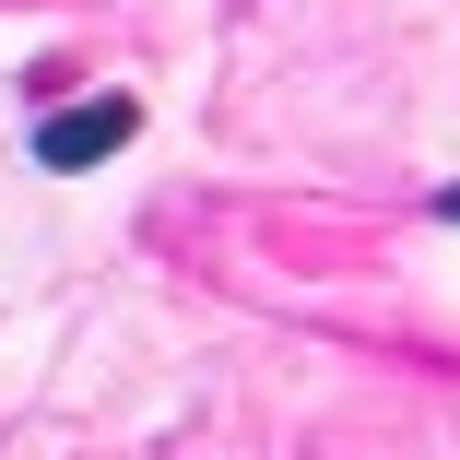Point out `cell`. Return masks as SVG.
Listing matches in <instances>:
<instances>
[{
	"label": "cell",
	"instance_id": "7a4b0ae2",
	"mask_svg": "<svg viewBox=\"0 0 460 460\" xmlns=\"http://www.w3.org/2000/svg\"><path fill=\"white\" fill-rule=\"evenodd\" d=\"M437 213H448V225H460V190H437Z\"/></svg>",
	"mask_w": 460,
	"mask_h": 460
},
{
	"label": "cell",
	"instance_id": "6da1fadb",
	"mask_svg": "<svg viewBox=\"0 0 460 460\" xmlns=\"http://www.w3.org/2000/svg\"><path fill=\"white\" fill-rule=\"evenodd\" d=\"M130 130H142V107H130V95H83V107H59V119L36 130V165L83 177V165H107V154H119Z\"/></svg>",
	"mask_w": 460,
	"mask_h": 460
}]
</instances>
